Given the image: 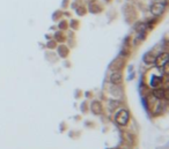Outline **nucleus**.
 I'll return each mask as SVG.
<instances>
[{"label":"nucleus","instance_id":"obj_1","mask_svg":"<svg viewBox=\"0 0 169 149\" xmlns=\"http://www.w3.org/2000/svg\"><path fill=\"white\" fill-rule=\"evenodd\" d=\"M115 120H116V123L118 125L125 126L127 123H129V120H130V113H129V111L124 110V109L121 110V111H118L116 117H115Z\"/></svg>","mask_w":169,"mask_h":149},{"label":"nucleus","instance_id":"obj_7","mask_svg":"<svg viewBox=\"0 0 169 149\" xmlns=\"http://www.w3.org/2000/svg\"><path fill=\"white\" fill-rule=\"evenodd\" d=\"M161 68H162V71H163V73H165V74L168 75V73H169V66H168V63H167V64H166V65H163V66H162Z\"/></svg>","mask_w":169,"mask_h":149},{"label":"nucleus","instance_id":"obj_5","mask_svg":"<svg viewBox=\"0 0 169 149\" xmlns=\"http://www.w3.org/2000/svg\"><path fill=\"white\" fill-rule=\"evenodd\" d=\"M153 95H154L155 98H158V99H163V98L167 97V93L162 88H157V89L153 90Z\"/></svg>","mask_w":169,"mask_h":149},{"label":"nucleus","instance_id":"obj_3","mask_svg":"<svg viewBox=\"0 0 169 149\" xmlns=\"http://www.w3.org/2000/svg\"><path fill=\"white\" fill-rule=\"evenodd\" d=\"M169 61V54L167 52H163V53L159 54L158 57L155 58L154 63L158 67H162L163 65H166Z\"/></svg>","mask_w":169,"mask_h":149},{"label":"nucleus","instance_id":"obj_6","mask_svg":"<svg viewBox=\"0 0 169 149\" xmlns=\"http://www.w3.org/2000/svg\"><path fill=\"white\" fill-rule=\"evenodd\" d=\"M154 60H155V58L153 57V54L151 53H147L145 56V59H144V61L146 63V64H152V63H154Z\"/></svg>","mask_w":169,"mask_h":149},{"label":"nucleus","instance_id":"obj_2","mask_svg":"<svg viewBox=\"0 0 169 149\" xmlns=\"http://www.w3.org/2000/svg\"><path fill=\"white\" fill-rule=\"evenodd\" d=\"M166 9V4L165 2H154L152 6H151V12L153 15L159 16L161 15Z\"/></svg>","mask_w":169,"mask_h":149},{"label":"nucleus","instance_id":"obj_4","mask_svg":"<svg viewBox=\"0 0 169 149\" xmlns=\"http://www.w3.org/2000/svg\"><path fill=\"white\" fill-rule=\"evenodd\" d=\"M122 81H123V79H122V74L119 72H115L110 75V82L112 85H121Z\"/></svg>","mask_w":169,"mask_h":149}]
</instances>
